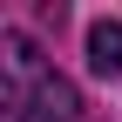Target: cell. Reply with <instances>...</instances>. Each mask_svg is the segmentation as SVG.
I'll use <instances>...</instances> for the list:
<instances>
[{"mask_svg":"<svg viewBox=\"0 0 122 122\" xmlns=\"http://www.w3.org/2000/svg\"><path fill=\"white\" fill-rule=\"evenodd\" d=\"M7 102H14V115H20V122H75V115H81L75 81H68V75H54V68H34L27 81H7Z\"/></svg>","mask_w":122,"mask_h":122,"instance_id":"1","label":"cell"},{"mask_svg":"<svg viewBox=\"0 0 122 122\" xmlns=\"http://www.w3.org/2000/svg\"><path fill=\"white\" fill-rule=\"evenodd\" d=\"M88 68L109 81V75H122V20H95L88 27Z\"/></svg>","mask_w":122,"mask_h":122,"instance_id":"2","label":"cell"}]
</instances>
